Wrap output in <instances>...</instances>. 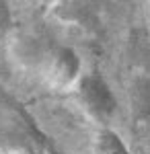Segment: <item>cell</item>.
Segmentation results:
<instances>
[{"label": "cell", "mask_w": 150, "mask_h": 154, "mask_svg": "<svg viewBox=\"0 0 150 154\" xmlns=\"http://www.w3.org/2000/svg\"><path fill=\"white\" fill-rule=\"evenodd\" d=\"M78 91H80L82 103L95 117L109 119L117 111V99L99 70L84 74L78 82Z\"/></svg>", "instance_id": "1"}, {"label": "cell", "mask_w": 150, "mask_h": 154, "mask_svg": "<svg viewBox=\"0 0 150 154\" xmlns=\"http://www.w3.org/2000/svg\"><path fill=\"white\" fill-rule=\"evenodd\" d=\"M130 109L134 130L150 136V78L146 74H136L130 82Z\"/></svg>", "instance_id": "2"}, {"label": "cell", "mask_w": 150, "mask_h": 154, "mask_svg": "<svg viewBox=\"0 0 150 154\" xmlns=\"http://www.w3.org/2000/svg\"><path fill=\"white\" fill-rule=\"evenodd\" d=\"M78 72H80V60L74 49L60 48L54 54V62H52V82L54 84L66 86L74 82L78 78Z\"/></svg>", "instance_id": "3"}, {"label": "cell", "mask_w": 150, "mask_h": 154, "mask_svg": "<svg viewBox=\"0 0 150 154\" xmlns=\"http://www.w3.org/2000/svg\"><path fill=\"white\" fill-rule=\"evenodd\" d=\"M97 152L99 154H130L123 140L111 130H101L97 140Z\"/></svg>", "instance_id": "4"}]
</instances>
